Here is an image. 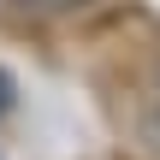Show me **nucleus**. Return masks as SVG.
Returning a JSON list of instances; mask_svg holds the SVG:
<instances>
[{
    "mask_svg": "<svg viewBox=\"0 0 160 160\" xmlns=\"http://www.w3.org/2000/svg\"><path fill=\"white\" fill-rule=\"evenodd\" d=\"M12 101H18V83H12V71L0 65V113H12Z\"/></svg>",
    "mask_w": 160,
    "mask_h": 160,
    "instance_id": "f257e3e1",
    "label": "nucleus"
},
{
    "mask_svg": "<svg viewBox=\"0 0 160 160\" xmlns=\"http://www.w3.org/2000/svg\"><path fill=\"white\" fill-rule=\"evenodd\" d=\"M18 6H30V12H65V6H83V0H18Z\"/></svg>",
    "mask_w": 160,
    "mask_h": 160,
    "instance_id": "f03ea898",
    "label": "nucleus"
}]
</instances>
